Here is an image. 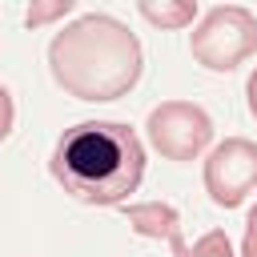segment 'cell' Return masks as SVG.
Here are the masks:
<instances>
[{
	"mask_svg": "<svg viewBox=\"0 0 257 257\" xmlns=\"http://www.w3.org/2000/svg\"><path fill=\"white\" fill-rule=\"evenodd\" d=\"M48 72L76 100H120L145 72L141 40L108 12H84L48 40Z\"/></svg>",
	"mask_w": 257,
	"mask_h": 257,
	"instance_id": "obj_1",
	"label": "cell"
},
{
	"mask_svg": "<svg viewBox=\"0 0 257 257\" xmlns=\"http://www.w3.org/2000/svg\"><path fill=\"white\" fill-rule=\"evenodd\" d=\"M48 173L80 205H128L145 181V145L120 120H80L60 133Z\"/></svg>",
	"mask_w": 257,
	"mask_h": 257,
	"instance_id": "obj_2",
	"label": "cell"
},
{
	"mask_svg": "<svg viewBox=\"0 0 257 257\" xmlns=\"http://www.w3.org/2000/svg\"><path fill=\"white\" fill-rule=\"evenodd\" d=\"M189 52L209 72H233L257 52V20L241 4H217L189 36Z\"/></svg>",
	"mask_w": 257,
	"mask_h": 257,
	"instance_id": "obj_3",
	"label": "cell"
},
{
	"mask_svg": "<svg viewBox=\"0 0 257 257\" xmlns=\"http://www.w3.org/2000/svg\"><path fill=\"white\" fill-rule=\"evenodd\" d=\"M145 133L165 161H193L213 141V116L193 100H161L149 112Z\"/></svg>",
	"mask_w": 257,
	"mask_h": 257,
	"instance_id": "obj_4",
	"label": "cell"
},
{
	"mask_svg": "<svg viewBox=\"0 0 257 257\" xmlns=\"http://www.w3.org/2000/svg\"><path fill=\"white\" fill-rule=\"evenodd\" d=\"M205 193L221 209H237L257 189V141L249 137H225L205 157Z\"/></svg>",
	"mask_w": 257,
	"mask_h": 257,
	"instance_id": "obj_5",
	"label": "cell"
},
{
	"mask_svg": "<svg viewBox=\"0 0 257 257\" xmlns=\"http://www.w3.org/2000/svg\"><path fill=\"white\" fill-rule=\"evenodd\" d=\"M124 209V221L137 237H149V241H165L173 257H193V245H185V233H181V213L165 201H137V205H120Z\"/></svg>",
	"mask_w": 257,
	"mask_h": 257,
	"instance_id": "obj_6",
	"label": "cell"
},
{
	"mask_svg": "<svg viewBox=\"0 0 257 257\" xmlns=\"http://www.w3.org/2000/svg\"><path fill=\"white\" fill-rule=\"evenodd\" d=\"M137 12L157 28H185L197 20V0H141Z\"/></svg>",
	"mask_w": 257,
	"mask_h": 257,
	"instance_id": "obj_7",
	"label": "cell"
},
{
	"mask_svg": "<svg viewBox=\"0 0 257 257\" xmlns=\"http://www.w3.org/2000/svg\"><path fill=\"white\" fill-rule=\"evenodd\" d=\"M72 8H76V0H32L28 12H24V24H28V28L52 24V20H64Z\"/></svg>",
	"mask_w": 257,
	"mask_h": 257,
	"instance_id": "obj_8",
	"label": "cell"
},
{
	"mask_svg": "<svg viewBox=\"0 0 257 257\" xmlns=\"http://www.w3.org/2000/svg\"><path fill=\"white\" fill-rule=\"evenodd\" d=\"M12 124H16V104H12V92L0 84V145L12 137Z\"/></svg>",
	"mask_w": 257,
	"mask_h": 257,
	"instance_id": "obj_9",
	"label": "cell"
},
{
	"mask_svg": "<svg viewBox=\"0 0 257 257\" xmlns=\"http://www.w3.org/2000/svg\"><path fill=\"white\" fill-rule=\"evenodd\" d=\"M241 257H257V205L245 217V241H241Z\"/></svg>",
	"mask_w": 257,
	"mask_h": 257,
	"instance_id": "obj_10",
	"label": "cell"
},
{
	"mask_svg": "<svg viewBox=\"0 0 257 257\" xmlns=\"http://www.w3.org/2000/svg\"><path fill=\"white\" fill-rule=\"evenodd\" d=\"M245 96H249V112H253V120H257V68H253L249 80H245Z\"/></svg>",
	"mask_w": 257,
	"mask_h": 257,
	"instance_id": "obj_11",
	"label": "cell"
}]
</instances>
